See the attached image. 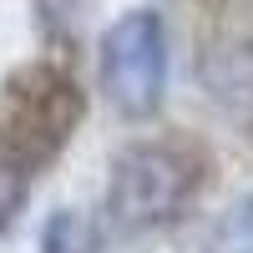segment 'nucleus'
Segmentation results:
<instances>
[{"label":"nucleus","instance_id":"f257e3e1","mask_svg":"<svg viewBox=\"0 0 253 253\" xmlns=\"http://www.w3.org/2000/svg\"><path fill=\"white\" fill-rule=\"evenodd\" d=\"M187 193H193V162L177 147H126L112 162V182H107V213L126 233H147L162 228L182 213Z\"/></svg>","mask_w":253,"mask_h":253},{"label":"nucleus","instance_id":"f03ea898","mask_svg":"<svg viewBox=\"0 0 253 253\" xmlns=\"http://www.w3.org/2000/svg\"><path fill=\"white\" fill-rule=\"evenodd\" d=\"M101 86L126 117H152L167 91V31L152 10H126L101 36Z\"/></svg>","mask_w":253,"mask_h":253},{"label":"nucleus","instance_id":"7ed1b4c3","mask_svg":"<svg viewBox=\"0 0 253 253\" xmlns=\"http://www.w3.org/2000/svg\"><path fill=\"white\" fill-rule=\"evenodd\" d=\"M71 122H76V96H71L66 81L46 76L41 91H15V132H10L15 162L20 157H46L51 147H61Z\"/></svg>","mask_w":253,"mask_h":253},{"label":"nucleus","instance_id":"20e7f679","mask_svg":"<svg viewBox=\"0 0 253 253\" xmlns=\"http://www.w3.org/2000/svg\"><path fill=\"white\" fill-rule=\"evenodd\" d=\"M203 81L228 107H253V46H218L203 61Z\"/></svg>","mask_w":253,"mask_h":253},{"label":"nucleus","instance_id":"39448f33","mask_svg":"<svg viewBox=\"0 0 253 253\" xmlns=\"http://www.w3.org/2000/svg\"><path fill=\"white\" fill-rule=\"evenodd\" d=\"M208 253H253V198H243L233 213L218 223V233H213V243H208Z\"/></svg>","mask_w":253,"mask_h":253},{"label":"nucleus","instance_id":"423d86ee","mask_svg":"<svg viewBox=\"0 0 253 253\" xmlns=\"http://www.w3.org/2000/svg\"><path fill=\"white\" fill-rule=\"evenodd\" d=\"M20 203H26V172H20V162H0V228L15 218Z\"/></svg>","mask_w":253,"mask_h":253}]
</instances>
